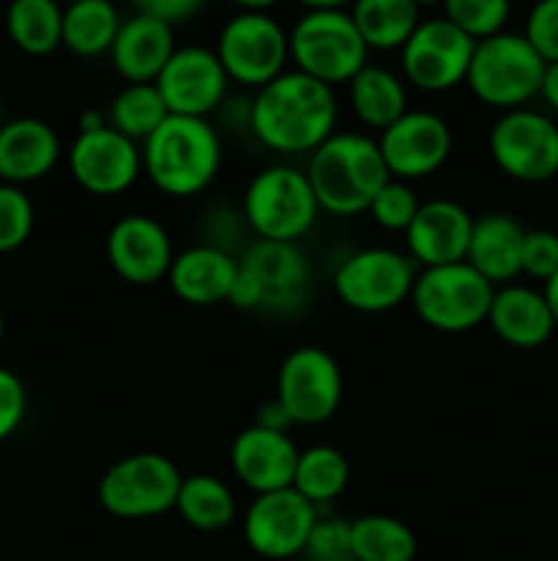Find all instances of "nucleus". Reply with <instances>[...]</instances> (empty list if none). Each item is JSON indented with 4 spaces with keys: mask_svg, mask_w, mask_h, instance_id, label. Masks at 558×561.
<instances>
[{
    "mask_svg": "<svg viewBox=\"0 0 558 561\" xmlns=\"http://www.w3.org/2000/svg\"><path fill=\"white\" fill-rule=\"evenodd\" d=\"M334 88L288 69L257 88L246 107V126L260 146L282 157H310L337 131Z\"/></svg>",
    "mask_w": 558,
    "mask_h": 561,
    "instance_id": "1",
    "label": "nucleus"
},
{
    "mask_svg": "<svg viewBox=\"0 0 558 561\" xmlns=\"http://www.w3.org/2000/svg\"><path fill=\"white\" fill-rule=\"evenodd\" d=\"M321 211L356 217L370 208L388 175L377 140L361 131H334L310 153L304 168Z\"/></svg>",
    "mask_w": 558,
    "mask_h": 561,
    "instance_id": "2",
    "label": "nucleus"
},
{
    "mask_svg": "<svg viewBox=\"0 0 558 561\" xmlns=\"http://www.w3.org/2000/svg\"><path fill=\"white\" fill-rule=\"evenodd\" d=\"M222 168V140L208 118L167 115L142 142V173L162 195L186 201L217 181Z\"/></svg>",
    "mask_w": 558,
    "mask_h": 561,
    "instance_id": "3",
    "label": "nucleus"
},
{
    "mask_svg": "<svg viewBox=\"0 0 558 561\" xmlns=\"http://www.w3.org/2000/svg\"><path fill=\"white\" fill-rule=\"evenodd\" d=\"M288 36L295 71L328 88L348 85L370 64V47L356 31L348 9L304 11Z\"/></svg>",
    "mask_w": 558,
    "mask_h": 561,
    "instance_id": "4",
    "label": "nucleus"
},
{
    "mask_svg": "<svg viewBox=\"0 0 558 561\" xmlns=\"http://www.w3.org/2000/svg\"><path fill=\"white\" fill-rule=\"evenodd\" d=\"M545 66L523 33L501 31L476 42L465 85L476 102L509 113L539 96Z\"/></svg>",
    "mask_w": 558,
    "mask_h": 561,
    "instance_id": "5",
    "label": "nucleus"
},
{
    "mask_svg": "<svg viewBox=\"0 0 558 561\" xmlns=\"http://www.w3.org/2000/svg\"><path fill=\"white\" fill-rule=\"evenodd\" d=\"M317 197L310 179L293 164H271L263 168L246 184L241 201V217L246 228L260 241H290L304 239L317 222Z\"/></svg>",
    "mask_w": 558,
    "mask_h": 561,
    "instance_id": "6",
    "label": "nucleus"
},
{
    "mask_svg": "<svg viewBox=\"0 0 558 561\" xmlns=\"http://www.w3.org/2000/svg\"><path fill=\"white\" fill-rule=\"evenodd\" d=\"M492 294L496 285L463 261L419 268L408 301L425 327L443 334H463L487 323Z\"/></svg>",
    "mask_w": 558,
    "mask_h": 561,
    "instance_id": "7",
    "label": "nucleus"
},
{
    "mask_svg": "<svg viewBox=\"0 0 558 561\" xmlns=\"http://www.w3.org/2000/svg\"><path fill=\"white\" fill-rule=\"evenodd\" d=\"M184 474L162 453H135L115 460L96 488L104 513L120 520H148L175 510Z\"/></svg>",
    "mask_w": 558,
    "mask_h": 561,
    "instance_id": "8",
    "label": "nucleus"
},
{
    "mask_svg": "<svg viewBox=\"0 0 558 561\" xmlns=\"http://www.w3.org/2000/svg\"><path fill=\"white\" fill-rule=\"evenodd\" d=\"M213 53L230 82L257 91L288 71V27L268 11H239L222 25Z\"/></svg>",
    "mask_w": 558,
    "mask_h": 561,
    "instance_id": "9",
    "label": "nucleus"
},
{
    "mask_svg": "<svg viewBox=\"0 0 558 561\" xmlns=\"http://www.w3.org/2000/svg\"><path fill=\"white\" fill-rule=\"evenodd\" d=\"M416 263L405 252L388 247H367L350 252L334 272V294L345 307L367 316L388 312L410 299Z\"/></svg>",
    "mask_w": 558,
    "mask_h": 561,
    "instance_id": "10",
    "label": "nucleus"
},
{
    "mask_svg": "<svg viewBox=\"0 0 558 561\" xmlns=\"http://www.w3.org/2000/svg\"><path fill=\"white\" fill-rule=\"evenodd\" d=\"M487 151L512 181L545 184L558 175V124L539 110H509L492 124Z\"/></svg>",
    "mask_w": 558,
    "mask_h": 561,
    "instance_id": "11",
    "label": "nucleus"
},
{
    "mask_svg": "<svg viewBox=\"0 0 558 561\" xmlns=\"http://www.w3.org/2000/svg\"><path fill=\"white\" fill-rule=\"evenodd\" d=\"M476 42L446 16L421 20L399 49V71L421 93H446L465 85Z\"/></svg>",
    "mask_w": 558,
    "mask_h": 561,
    "instance_id": "12",
    "label": "nucleus"
},
{
    "mask_svg": "<svg viewBox=\"0 0 558 561\" xmlns=\"http://www.w3.org/2000/svg\"><path fill=\"white\" fill-rule=\"evenodd\" d=\"M345 394V378L326 348L301 345L282 359L277 373L279 405L293 425L315 427L337 414Z\"/></svg>",
    "mask_w": 558,
    "mask_h": 561,
    "instance_id": "13",
    "label": "nucleus"
},
{
    "mask_svg": "<svg viewBox=\"0 0 558 561\" xmlns=\"http://www.w3.org/2000/svg\"><path fill=\"white\" fill-rule=\"evenodd\" d=\"M321 510L293 488L257 493L246 507L241 531L252 553L268 561H288L304 553Z\"/></svg>",
    "mask_w": 558,
    "mask_h": 561,
    "instance_id": "14",
    "label": "nucleus"
},
{
    "mask_svg": "<svg viewBox=\"0 0 558 561\" xmlns=\"http://www.w3.org/2000/svg\"><path fill=\"white\" fill-rule=\"evenodd\" d=\"M375 140L388 175L408 184L435 175L454 148L452 126L430 110H408Z\"/></svg>",
    "mask_w": 558,
    "mask_h": 561,
    "instance_id": "15",
    "label": "nucleus"
},
{
    "mask_svg": "<svg viewBox=\"0 0 558 561\" xmlns=\"http://www.w3.org/2000/svg\"><path fill=\"white\" fill-rule=\"evenodd\" d=\"M66 162L71 179L88 195L115 197L131 190L142 175V146L107 124L102 129L77 131Z\"/></svg>",
    "mask_w": 558,
    "mask_h": 561,
    "instance_id": "16",
    "label": "nucleus"
},
{
    "mask_svg": "<svg viewBox=\"0 0 558 561\" xmlns=\"http://www.w3.org/2000/svg\"><path fill=\"white\" fill-rule=\"evenodd\" d=\"M153 85L162 93L170 115L208 118L222 107L230 77L211 47L186 44L175 49Z\"/></svg>",
    "mask_w": 558,
    "mask_h": 561,
    "instance_id": "17",
    "label": "nucleus"
},
{
    "mask_svg": "<svg viewBox=\"0 0 558 561\" xmlns=\"http://www.w3.org/2000/svg\"><path fill=\"white\" fill-rule=\"evenodd\" d=\"M107 261L113 272L129 285H153L167 279L173 266V239L159 219L148 214H126L109 228Z\"/></svg>",
    "mask_w": 558,
    "mask_h": 561,
    "instance_id": "18",
    "label": "nucleus"
},
{
    "mask_svg": "<svg viewBox=\"0 0 558 561\" xmlns=\"http://www.w3.org/2000/svg\"><path fill=\"white\" fill-rule=\"evenodd\" d=\"M474 217L465 206L449 197H432L421 203L419 214L405 230V255L419 268L463 263L468 252Z\"/></svg>",
    "mask_w": 558,
    "mask_h": 561,
    "instance_id": "19",
    "label": "nucleus"
},
{
    "mask_svg": "<svg viewBox=\"0 0 558 561\" xmlns=\"http://www.w3.org/2000/svg\"><path fill=\"white\" fill-rule=\"evenodd\" d=\"M301 449L288 433L249 425L230 444V466L235 480L252 493H271L293 485Z\"/></svg>",
    "mask_w": 558,
    "mask_h": 561,
    "instance_id": "20",
    "label": "nucleus"
},
{
    "mask_svg": "<svg viewBox=\"0 0 558 561\" xmlns=\"http://www.w3.org/2000/svg\"><path fill=\"white\" fill-rule=\"evenodd\" d=\"M241 266L260 283L266 301L263 310L284 316L304 307L312 274L306 255L290 241H260L249 244V250L239 257Z\"/></svg>",
    "mask_w": 558,
    "mask_h": 561,
    "instance_id": "21",
    "label": "nucleus"
},
{
    "mask_svg": "<svg viewBox=\"0 0 558 561\" xmlns=\"http://www.w3.org/2000/svg\"><path fill=\"white\" fill-rule=\"evenodd\" d=\"M175 49L178 44H175V31L170 22L135 11L129 20L120 22L109 60L126 85H140V82H156Z\"/></svg>",
    "mask_w": 558,
    "mask_h": 561,
    "instance_id": "22",
    "label": "nucleus"
},
{
    "mask_svg": "<svg viewBox=\"0 0 558 561\" xmlns=\"http://www.w3.org/2000/svg\"><path fill=\"white\" fill-rule=\"evenodd\" d=\"M60 159V137L42 118H11L0 124V181L25 186L47 179Z\"/></svg>",
    "mask_w": 558,
    "mask_h": 561,
    "instance_id": "23",
    "label": "nucleus"
},
{
    "mask_svg": "<svg viewBox=\"0 0 558 561\" xmlns=\"http://www.w3.org/2000/svg\"><path fill=\"white\" fill-rule=\"evenodd\" d=\"M235 272H239V257L230 255L224 247L195 244L184 252H175L167 283L186 305L211 307L228 301Z\"/></svg>",
    "mask_w": 558,
    "mask_h": 561,
    "instance_id": "24",
    "label": "nucleus"
},
{
    "mask_svg": "<svg viewBox=\"0 0 558 561\" xmlns=\"http://www.w3.org/2000/svg\"><path fill=\"white\" fill-rule=\"evenodd\" d=\"M487 327L512 348H539L556 332L545 294L514 283L496 288L487 312Z\"/></svg>",
    "mask_w": 558,
    "mask_h": 561,
    "instance_id": "25",
    "label": "nucleus"
},
{
    "mask_svg": "<svg viewBox=\"0 0 558 561\" xmlns=\"http://www.w3.org/2000/svg\"><path fill=\"white\" fill-rule=\"evenodd\" d=\"M525 228L503 211L474 217L465 263L474 266L496 288L514 283L523 274Z\"/></svg>",
    "mask_w": 558,
    "mask_h": 561,
    "instance_id": "26",
    "label": "nucleus"
},
{
    "mask_svg": "<svg viewBox=\"0 0 558 561\" xmlns=\"http://www.w3.org/2000/svg\"><path fill=\"white\" fill-rule=\"evenodd\" d=\"M348 102L359 124L381 135L383 129H388L394 121L403 118L410 110L408 82L403 80V75L386 69V66L367 64L348 82Z\"/></svg>",
    "mask_w": 558,
    "mask_h": 561,
    "instance_id": "27",
    "label": "nucleus"
},
{
    "mask_svg": "<svg viewBox=\"0 0 558 561\" xmlns=\"http://www.w3.org/2000/svg\"><path fill=\"white\" fill-rule=\"evenodd\" d=\"M348 14L370 53H399L421 22V9L414 0H353Z\"/></svg>",
    "mask_w": 558,
    "mask_h": 561,
    "instance_id": "28",
    "label": "nucleus"
},
{
    "mask_svg": "<svg viewBox=\"0 0 558 561\" xmlns=\"http://www.w3.org/2000/svg\"><path fill=\"white\" fill-rule=\"evenodd\" d=\"M11 44L33 58L63 47V3L60 0H11L5 9Z\"/></svg>",
    "mask_w": 558,
    "mask_h": 561,
    "instance_id": "29",
    "label": "nucleus"
},
{
    "mask_svg": "<svg viewBox=\"0 0 558 561\" xmlns=\"http://www.w3.org/2000/svg\"><path fill=\"white\" fill-rule=\"evenodd\" d=\"M175 513L186 526L197 531H222L239 515V502L228 482L219 477L189 474L181 480Z\"/></svg>",
    "mask_w": 558,
    "mask_h": 561,
    "instance_id": "30",
    "label": "nucleus"
},
{
    "mask_svg": "<svg viewBox=\"0 0 558 561\" xmlns=\"http://www.w3.org/2000/svg\"><path fill=\"white\" fill-rule=\"evenodd\" d=\"M120 14L113 0H77L63 5V47L77 58L109 55L120 31Z\"/></svg>",
    "mask_w": 558,
    "mask_h": 561,
    "instance_id": "31",
    "label": "nucleus"
},
{
    "mask_svg": "<svg viewBox=\"0 0 558 561\" xmlns=\"http://www.w3.org/2000/svg\"><path fill=\"white\" fill-rule=\"evenodd\" d=\"M353 561H414L419 540L405 520L372 513L350 520Z\"/></svg>",
    "mask_w": 558,
    "mask_h": 561,
    "instance_id": "32",
    "label": "nucleus"
},
{
    "mask_svg": "<svg viewBox=\"0 0 558 561\" xmlns=\"http://www.w3.org/2000/svg\"><path fill=\"white\" fill-rule=\"evenodd\" d=\"M348 482L350 463L345 453H339L332 444H315V447L301 449L290 488L321 510L326 504L337 502L345 488H348Z\"/></svg>",
    "mask_w": 558,
    "mask_h": 561,
    "instance_id": "33",
    "label": "nucleus"
},
{
    "mask_svg": "<svg viewBox=\"0 0 558 561\" xmlns=\"http://www.w3.org/2000/svg\"><path fill=\"white\" fill-rule=\"evenodd\" d=\"M167 115L170 110L164 104L162 93L156 91V85L140 82V85H126L115 93L107 110V124L142 146L164 124Z\"/></svg>",
    "mask_w": 558,
    "mask_h": 561,
    "instance_id": "34",
    "label": "nucleus"
},
{
    "mask_svg": "<svg viewBox=\"0 0 558 561\" xmlns=\"http://www.w3.org/2000/svg\"><path fill=\"white\" fill-rule=\"evenodd\" d=\"M443 16L474 42L507 31L512 0H443Z\"/></svg>",
    "mask_w": 558,
    "mask_h": 561,
    "instance_id": "35",
    "label": "nucleus"
},
{
    "mask_svg": "<svg viewBox=\"0 0 558 561\" xmlns=\"http://www.w3.org/2000/svg\"><path fill=\"white\" fill-rule=\"evenodd\" d=\"M419 208L421 201L408 181L388 179L377 190V195L372 197L367 214H370L377 228L388 230V233H405L416 219V214H419Z\"/></svg>",
    "mask_w": 558,
    "mask_h": 561,
    "instance_id": "36",
    "label": "nucleus"
},
{
    "mask_svg": "<svg viewBox=\"0 0 558 561\" xmlns=\"http://www.w3.org/2000/svg\"><path fill=\"white\" fill-rule=\"evenodd\" d=\"M33 222L36 214L25 190L0 181V255L20 250L31 239Z\"/></svg>",
    "mask_w": 558,
    "mask_h": 561,
    "instance_id": "37",
    "label": "nucleus"
},
{
    "mask_svg": "<svg viewBox=\"0 0 558 561\" xmlns=\"http://www.w3.org/2000/svg\"><path fill=\"white\" fill-rule=\"evenodd\" d=\"M301 557L306 561H353V551H350V520L337 518V515H317Z\"/></svg>",
    "mask_w": 558,
    "mask_h": 561,
    "instance_id": "38",
    "label": "nucleus"
},
{
    "mask_svg": "<svg viewBox=\"0 0 558 561\" xmlns=\"http://www.w3.org/2000/svg\"><path fill=\"white\" fill-rule=\"evenodd\" d=\"M523 36L545 64L558 60V0H536L525 16Z\"/></svg>",
    "mask_w": 558,
    "mask_h": 561,
    "instance_id": "39",
    "label": "nucleus"
},
{
    "mask_svg": "<svg viewBox=\"0 0 558 561\" xmlns=\"http://www.w3.org/2000/svg\"><path fill=\"white\" fill-rule=\"evenodd\" d=\"M523 274L539 279L542 285L558 274V233L553 230H525L523 239Z\"/></svg>",
    "mask_w": 558,
    "mask_h": 561,
    "instance_id": "40",
    "label": "nucleus"
},
{
    "mask_svg": "<svg viewBox=\"0 0 558 561\" xmlns=\"http://www.w3.org/2000/svg\"><path fill=\"white\" fill-rule=\"evenodd\" d=\"M27 414L25 383L16 373L0 367V442L14 436Z\"/></svg>",
    "mask_w": 558,
    "mask_h": 561,
    "instance_id": "41",
    "label": "nucleus"
},
{
    "mask_svg": "<svg viewBox=\"0 0 558 561\" xmlns=\"http://www.w3.org/2000/svg\"><path fill=\"white\" fill-rule=\"evenodd\" d=\"M129 3L140 14H151L156 20L170 22V25H178V22H186L195 14H200L208 0H129Z\"/></svg>",
    "mask_w": 558,
    "mask_h": 561,
    "instance_id": "42",
    "label": "nucleus"
},
{
    "mask_svg": "<svg viewBox=\"0 0 558 561\" xmlns=\"http://www.w3.org/2000/svg\"><path fill=\"white\" fill-rule=\"evenodd\" d=\"M263 301H266V294H263L260 283H257V279L239 263V272H235L228 305H233L235 310L249 312V310H263Z\"/></svg>",
    "mask_w": 558,
    "mask_h": 561,
    "instance_id": "43",
    "label": "nucleus"
},
{
    "mask_svg": "<svg viewBox=\"0 0 558 561\" xmlns=\"http://www.w3.org/2000/svg\"><path fill=\"white\" fill-rule=\"evenodd\" d=\"M252 425H260L266 427V431H279V433H288L290 427H293V422H290V416L284 414V409L279 405V400H268V403H263L260 409H257L255 414V422Z\"/></svg>",
    "mask_w": 558,
    "mask_h": 561,
    "instance_id": "44",
    "label": "nucleus"
},
{
    "mask_svg": "<svg viewBox=\"0 0 558 561\" xmlns=\"http://www.w3.org/2000/svg\"><path fill=\"white\" fill-rule=\"evenodd\" d=\"M539 96L545 99V104L553 110V113H558V60L556 64L545 66V77H542Z\"/></svg>",
    "mask_w": 558,
    "mask_h": 561,
    "instance_id": "45",
    "label": "nucleus"
},
{
    "mask_svg": "<svg viewBox=\"0 0 558 561\" xmlns=\"http://www.w3.org/2000/svg\"><path fill=\"white\" fill-rule=\"evenodd\" d=\"M542 294H545V301L547 307H550L553 321H556V329H558V274H553V277L542 285Z\"/></svg>",
    "mask_w": 558,
    "mask_h": 561,
    "instance_id": "46",
    "label": "nucleus"
},
{
    "mask_svg": "<svg viewBox=\"0 0 558 561\" xmlns=\"http://www.w3.org/2000/svg\"><path fill=\"white\" fill-rule=\"evenodd\" d=\"M107 126V115L98 113V110H85L80 115V131H93V129H102Z\"/></svg>",
    "mask_w": 558,
    "mask_h": 561,
    "instance_id": "47",
    "label": "nucleus"
},
{
    "mask_svg": "<svg viewBox=\"0 0 558 561\" xmlns=\"http://www.w3.org/2000/svg\"><path fill=\"white\" fill-rule=\"evenodd\" d=\"M295 3L304 5L306 11H312V9H348L353 0H295Z\"/></svg>",
    "mask_w": 558,
    "mask_h": 561,
    "instance_id": "48",
    "label": "nucleus"
},
{
    "mask_svg": "<svg viewBox=\"0 0 558 561\" xmlns=\"http://www.w3.org/2000/svg\"><path fill=\"white\" fill-rule=\"evenodd\" d=\"M233 5H239L241 11H268L279 3V0H230Z\"/></svg>",
    "mask_w": 558,
    "mask_h": 561,
    "instance_id": "49",
    "label": "nucleus"
},
{
    "mask_svg": "<svg viewBox=\"0 0 558 561\" xmlns=\"http://www.w3.org/2000/svg\"><path fill=\"white\" fill-rule=\"evenodd\" d=\"M419 9H430V5H443V0H414Z\"/></svg>",
    "mask_w": 558,
    "mask_h": 561,
    "instance_id": "50",
    "label": "nucleus"
},
{
    "mask_svg": "<svg viewBox=\"0 0 558 561\" xmlns=\"http://www.w3.org/2000/svg\"><path fill=\"white\" fill-rule=\"evenodd\" d=\"M3 337H5V318L3 312H0V343H3Z\"/></svg>",
    "mask_w": 558,
    "mask_h": 561,
    "instance_id": "51",
    "label": "nucleus"
},
{
    "mask_svg": "<svg viewBox=\"0 0 558 561\" xmlns=\"http://www.w3.org/2000/svg\"><path fill=\"white\" fill-rule=\"evenodd\" d=\"M60 3H63V5H66V3H77V0H60Z\"/></svg>",
    "mask_w": 558,
    "mask_h": 561,
    "instance_id": "52",
    "label": "nucleus"
},
{
    "mask_svg": "<svg viewBox=\"0 0 558 561\" xmlns=\"http://www.w3.org/2000/svg\"><path fill=\"white\" fill-rule=\"evenodd\" d=\"M0 124H3V110H0Z\"/></svg>",
    "mask_w": 558,
    "mask_h": 561,
    "instance_id": "53",
    "label": "nucleus"
}]
</instances>
